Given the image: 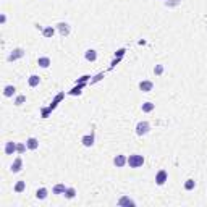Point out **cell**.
I'll return each mask as SVG.
<instances>
[{
  "label": "cell",
  "mask_w": 207,
  "mask_h": 207,
  "mask_svg": "<svg viewBox=\"0 0 207 207\" xmlns=\"http://www.w3.org/2000/svg\"><path fill=\"white\" fill-rule=\"evenodd\" d=\"M128 165L131 168H139V167H143L144 165V157L143 155H139V154H131L128 157Z\"/></svg>",
  "instance_id": "obj_1"
},
{
  "label": "cell",
  "mask_w": 207,
  "mask_h": 207,
  "mask_svg": "<svg viewBox=\"0 0 207 207\" xmlns=\"http://www.w3.org/2000/svg\"><path fill=\"white\" fill-rule=\"evenodd\" d=\"M150 131V125L147 123V121H139V123L136 125V134L138 136H144L147 134Z\"/></svg>",
  "instance_id": "obj_2"
},
{
  "label": "cell",
  "mask_w": 207,
  "mask_h": 207,
  "mask_svg": "<svg viewBox=\"0 0 207 207\" xmlns=\"http://www.w3.org/2000/svg\"><path fill=\"white\" fill-rule=\"evenodd\" d=\"M167 180H168V173H167V170H160V172L155 175V183H157L159 186H164V184L167 183Z\"/></svg>",
  "instance_id": "obj_3"
},
{
  "label": "cell",
  "mask_w": 207,
  "mask_h": 207,
  "mask_svg": "<svg viewBox=\"0 0 207 207\" xmlns=\"http://www.w3.org/2000/svg\"><path fill=\"white\" fill-rule=\"evenodd\" d=\"M114 165H115V167H118V168L128 165V157H126V155H123V154H118V155L114 159Z\"/></svg>",
  "instance_id": "obj_4"
},
{
  "label": "cell",
  "mask_w": 207,
  "mask_h": 207,
  "mask_svg": "<svg viewBox=\"0 0 207 207\" xmlns=\"http://www.w3.org/2000/svg\"><path fill=\"white\" fill-rule=\"evenodd\" d=\"M21 168H23V159L16 157L13 160V164H12V167H10V172L12 173H18V172H21Z\"/></svg>",
  "instance_id": "obj_5"
},
{
  "label": "cell",
  "mask_w": 207,
  "mask_h": 207,
  "mask_svg": "<svg viewBox=\"0 0 207 207\" xmlns=\"http://www.w3.org/2000/svg\"><path fill=\"white\" fill-rule=\"evenodd\" d=\"M23 57H24V50L18 47V49H15V50H13L10 55H8V62H15V60H18V58H23Z\"/></svg>",
  "instance_id": "obj_6"
},
{
  "label": "cell",
  "mask_w": 207,
  "mask_h": 207,
  "mask_svg": "<svg viewBox=\"0 0 207 207\" xmlns=\"http://www.w3.org/2000/svg\"><path fill=\"white\" fill-rule=\"evenodd\" d=\"M139 89L143 92H150L154 89V83L152 81H141L139 83Z\"/></svg>",
  "instance_id": "obj_7"
},
{
  "label": "cell",
  "mask_w": 207,
  "mask_h": 207,
  "mask_svg": "<svg viewBox=\"0 0 207 207\" xmlns=\"http://www.w3.org/2000/svg\"><path fill=\"white\" fill-rule=\"evenodd\" d=\"M81 143H83V146H84V147H92V146H94V133L83 136Z\"/></svg>",
  "instance_id": "obj_8"
},
{
  "label": "cell",
  "mask_w": 207,
  "mask_h": 207,
  "mask_svg": "<svg viewBox=\"0 0 207 207\" xmlns=\"http://www.w3.org/2000/svg\"><path fill=\"white\" fill-rule=\"evenodd\" d=\"M15 152H16V143H13V141L5 143V154L7 155H13Z\"/></svg>",
  "instance_id": "obj_9"
},
{
  "label": "cell",
  "mask_w": 207,
  "mask_h": 207,
  "mask_svg": "<svg viewBox=\"0 0 207 207\" xmlns=\"http://www.w3.org/2000/svg\"><path fill=\"white\" fill-rule=\"evenodd\" d=\"M57 28H58V31H60L62 36H68V34H70V24H68V23L60 21V23L57 24Z\"/></svg>",
  "instance_id": "obj_10"
},
{
  "label": "cell",
  "mask_w": 207,
  "mask_h": 207,
  "mask_svg": "<svg viewBox=\"0 0 207 207\" xmlns=\"http://www.w3.org/2000/svg\"><path fill=\"white\" fill-rule=\"evenodd\" d=\"M84 58L88 62H96L97 60V52L94 49H89V50H86V53H84Z\"/></svg>",
  "instance_id": "obj_11"
},
{
  "label": "cell",
  "mask_w": 207,
  "mask_h": 207,
  "mask_svg": "<svg viewBox=\"0 0 207 207\" xmlns=\"http://www.w3.org/2000/svg\"><path fill=\"white\" fill-rule=\"evenodd\" d=\"M26 146H28V149L29 150H36L37 147H39V141H37L36 138H29L26 141Z\"/></svg>",
  "instance_id": "obj_12"
},
{
  "label": "cell",
  "mask_w": 207,
  "mask_h": 207,
  "mask_svg": "<svg viewBox=\"0 0 207 207\" xmlns=\"http://www.w3.org/2000/svg\"><path fill=\"white\" fill-rule=\"evenodd\" d=\"M50 63H52V62H50L49 57H39V58H37V65H39L41 68H49Z\"/></svg>",
  "instance_id": "obj_13"
},
{
  "label": "cell",
  "mask_w": 207,
  "mask_h": 207,
  "mask_svg": "<svg viewBox=\"0 0 207 207\" xmlns=\"http://www.w3.org/2000/svg\"><path fill=\"white\" fill-rule=\"evenodd\" d=\"M15 94H16V88H15V86H12V84L5 86V89H3V96H5V97H13Z\"/></svg>",
  "instance_id": "obj_14"
},
{
  "label": "cell",
  "mask_w": 207,
  "mask_h": 207,
  "mask_svg": "<svg viewBox=\"0 0 207 207\" xmlns=\"http://www.w3.org/2000/svg\"><path fill=\"white\" fill-rule=\"evenodd\" d=\"M53 34H55V28H52V26H47V28H44V29H42V36L45 37V39H50V37H53Z\"/></svg>",
  "instance_id": "obj_15"
},
{
  "label": "cell",
  "mask_w": 207,
  "mask_h": 207,
  "mask_svg": "<svg viewBox=\"0 0 207 207\" xmlns=\"http://www.w3.org/2000/svg\"><path fill=\"white\" fill-rule=\"evenodd\" d=\"M39 83H41V78L37 76V74H31V76H29V79H28V84H29L31 88L39 86Z\"/></svg>",
  "instance_id": "obj_16"
},
{
  "label": "cell",
  "mask_w": 207,
  "mask_h": 207,
  "mask_svg": "<svg viewBox=\"0 0 207 207\" xmlns=\"http://www.w3.org/2000/svg\"><path fill=\"white\" fill-rule=\"evenodd\" d=\"M155 109V104H152V102H144L143 105H141V110L144 112V114H149V112H152Z\"/></svg>",
  "instance_id": "obj_17"
},
{
  "label": "cell",
  "mask_w": 207,
  "mask_h": 207,
  "mask_svg": "<svg viewBox=\"0 0 207 207\" xmlns=\"http://www.w3.org/2000/svg\"><path fill=\"white\" fill-rule=\"evenodd\" d=\"M65 189H67V188H65V184H63V183H58V184H55V186H53L52 193H53V194H57V196H60V194L65 193Z\"/></svg>",
  "instance_id": "obj_18"
},
{
  "label": "cell",
  "mask_w": 207,
  "mask_h": 207,
  "mask_svg": "<svg viewBox=\"0 0 207 207\" xmlns=\"http://www.w3.org/2000/svg\"><path fill=\"white\" fill-rule=\"evenodd\" d=\"M47 194H49V191H47V188H39V189H37L36 191V197H37V199H45V197H47Z\"/></svg>",
  "instance_id": "obj_19"
},
{
  "label": "cell",
  "mask_w": 207,
  "mask_h": 207,
  "mask_svg": "<svg viewBox=\"0 0 207 207\" xmlns=\"http://www.w3.org/2000/svg\"><path fill=\"white\" fill-rule=\"evenodd\" d=\"M136 202L133 201V199H129V197L128 196H123V197H121V199L118 201V205H134Z\"/></svg>",
  "instance_id": "obj_20"
},
{
  "label": "cell",
  "mask_w": 207,
  "mask_h": 207,
  "mask_svg": "<svg viewBox=\"0 0 207 207\" xmlns=\"http://www.w3.org/2000/svg\"><path fill=\"white\" fill-rule=\"evenodd\" d=\"M63 196L67 197V199H73V197L76 196V189H74V188H67L65 193H63Z\"/></svg>",
  "instance_id": "obj_21"
},
{
  "label": "cell",
  "mask_w": 207,
  "mask_h": 207,
  "mask_svg": "<svg viewBox=\"0 0 207 207\" xmlns=\"http://www.w3.org/2000/svg\"><path fill=\"white\" fill-rule=\"evenodd\" d=\"M24 189H26V181L20 180V181L15 184V193H23Z\"/></svg>",
  "instance_id": "obj_22"
},
{
  "label": "cell",
  "mask_w": 207,
  "mask_h": 207,
  "mask_svg": "<svg viewBox=\"0 0 207 207\" xmlns=\"http://www.w3.org/2000/svg\"><path fill=\"white\" fill-rule=\"evenodd\" d=\"M196 188V181L194 180H186L184 181V189L186 191H191V189H194Z\"/></svg>",
  "instance_id": "obj_23"
},
{
  "label": "cell",
  "mask_w": 207,
  "mask_h": 207,
  "mask_svg": "<svg viewBox=\"0 0 207 207\" xmlns=\"http://www.w3.org/2000/svg\"><path fill=\"white\" fill-rule=\"evenodd\" d=\"M181 3V0H165V5L168 8H172V7H176V5H180Z\"/></svg>",
  "instance_id": "obj_24"
},
{
  "label": "cell",
  "mask_w": 207,
  "mask_h": 207,
  "mask_svg": "<svg viewBox=\"0 0 207 207\" xmlns=\"http://www.w3.org/2000/svg\"><path fill=\"white\" fill-rule=\"evenodd\" d=\"M24 102H26V96H23V94H21V96H18L15 99V105H23Z\"/></svg>",
  "instance_id": "obj_25"
},
{
  "label": "cell",
  "mask_w": 207,
  "mask_h": 207,
  "mask_svg": "<svg viewBox=\"0 0 207 207\" xmlns=\"http://www.w3.org/2000/svg\"><path fill=\"white\" fill-rule=\"evenodd\" d=\"M154 73L157 74V76H160V74L164 73V65H155V67H154Z\"/></svg>",
  "instance_id": "obj_26"
},
{
  "label": "cell",
  "mask_w": 207,
  "mask_h": 207,
  "mask_svg": "<svg viewBox=\"0 0 207 207\" xmlns=\"http://www.w3.org/2000/svg\"><path fill=\"white\" fill-rule=\"evenodd\" d=\"M26 147H28L26 144H16V152L18 154H23L24 150H26Z\"/></svg>",
  "instance_id": "obj_27"
},
{
  "label": "cell",
  "mask_w": 207,
  "mask_h": 207,
  "mask_svg": "<svg viewBox=\"0 0 207 207\" xmlns=\"http://www.w3.org/2000/svg\"><path fill=\"white\" fill-rule=\"evenodd\" d=\"M102 78H104V73H99V74H97V76H96V78H94V79L91 81V84H94V83H97V81H100Z\"/></svg>",
  "instance_id": "obj_28"
},
{
  "label": "cell",
  "mask_w": 207,
  "mask_h": 207,
  "mask_svg": "<svg viewBox=\"0 0 207 207\" xmlns=\"http://www.w3.org/2000/svg\"><path fill=\"white\" fill-rule=\"evenodd\" d=\"M5 21H7V16H5V15H2V16H0V23H2V24H3Z\"/></svg>",
  "instance_id": "obj_29"
}]
</instances>
